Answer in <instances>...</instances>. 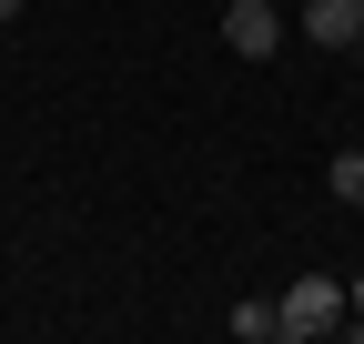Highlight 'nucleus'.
Masks as SVG:
<instances>
[{"label": "nucleus", "mask_w": 364, "mask_h": 344, "mask_svg": "<svg viewBox=\"0 0 364 344\" xmlns=\"http://www.w3.org/2000/svg\"><path fill=\"white\" fill-rule=\"evenodd\" d=\"M223 334H233V344H284V314H273V294H243V304L223 314Z\"/></svg>", "instance_id": "obj_4"}, {"label": "nucleus", "mask_w": 364, "mask_h": 344, "mask_svg": "<svg viewBox=\"0 0 364 344\" xmlns=\"http://www.w3.org/2000/svg\"><path fill=\"white\" fill-rule=\"evenodd\" d=\"M273 314H284V344H324V334H344V284L334 274H294L273 294Z\"/></svg>", "instance_id": "obj_1"}, {"label": "nucleus", "mask_w": 364, "mask_h": 344, "mask_svg": "<svg viewBox=\"0 0 364 344\" xmlns=\"http://www.w3.org/2000/svg\"><path fill=\"white\" fill-rule=\"evenodd\" d=\"M304 41L314 51H354L364 41V0H304Z\"/></svg>", "instance_id": "obj_3"}, {"label": "nucleus", "mask_w": 364, "mask_h": 344, "mask_svg": "<svg viewBox=\"0 0 364 344\" xmlns=\"http://www.w3.org/2000/svg\"><path fill=\"white\" fill-rule=\"evenodd\" d=\"M344 324H364V274H354V284H344Z\"/></svg>", "instance_id": "obj_6"}, {"label": "nucleus", "mask_w": 364, "mask_h": 344, "mask_svg": "<svg viewBox=\"0 0 364 344\" xmlns=\"http://www.w3.org/2000/svg\"><path fill=\"white\" fill-rule=\"evenodd\" d=\"M223 51L233 61H273L284 51V11L273 0H223Z\"/></svg>", "instance_id": "obj_2"}, {"label": "nucleus", "mask_w": 364, "mask_h": 344, "mask_svg": "<svg viewBox=\"0 0 364 344\" xmlns=\"http://www.w3.org/2000/svg\"><path fill=\"white\" fill-rule=\"evenodd\" d=\"M11 21H21V0H0V31H11Z\"/></svg>", "instance_id": "obj_7"}, {"label": "nucleus", "mask_w": 364, "mask_h": 344, "mask_svg": "<svg viewBox=\"0 0 364 344\" xmlns=\"http://www.w3.org/2000/svg\"><path fill=\"white\" fill-rule=\"evenodd\" d=\"M354 71H364V41H354Z\"/></svg>", "instance_id": "obj_8"}, {"label": "nucleus", "mask_w": 364, "mask_h": 344, "mask_svg": "<svg viewBox=\"0 0 364 344\" xmlns=\"http://www.w3.org/2000/svg\"><path fill=\"white\" fill-rule=\"evenodd\" d=\"M324 193H334V203H354V213H364V152H334V162H324Z\"/></svg>", "instance_id": "obj_5"}]
</instances>
